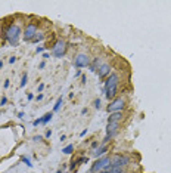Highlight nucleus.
Wrapping results in <instances>:
<instances>
[{
	"label": "nucleus",
	"instance_id": "1",
	"mask_svg": "<svg viewBox=\"0 0 171 173\" xmlns=\"http://www.w3.org/2000/svg\"><path fill=\"white\" fill-rule=\"evenodd\" d=\"M117 90H118V74H111L108 77V80L105 83V96L109 101H114L117 96Z\"/></svg>",
	"mask_w": 171,
	"mask_h": 173
},
{
	"label": "nucleus",
	"instance_id": "2",
	"mask_svg": "<svg viewBox=\"0 0 171 173\" xmlns=\"http://www.w3.org/2000/svg\"><path fill=\"white\" fill-rule=\"evenodd\" d=\"M19 36H21V28L18 24H10L5 30V39L9 41L10 46H18L19 43Z\"/></svg>",
	"mask_w": 171,
	"mask_h": 173
},
{
	"label": "nucleus",
	"instance_id": "3",
	"mask_svg": "<svg viewBox=\"0 0 171 173\" xmlns=\"http://www.w3.org/2000/svg\"><path fill=\"white\" fill-rule=\"evenodd\" d=\"M37 34V22H28L24 30V40L25 41H33V39Z\"/></svg>",
	"mask_w": 171,
	"mask_h": 173
},
{
	"label": "nucleus",
	"instance_id": "4",
	"mask_svg": "<svg viewBox=\"0 0 171 173\" xmlns=\"http://www.w3.org/2000/svg\"><path fill=\"white\" fill-rule=\"evenodd\" d=\"M124 105H126L124 98L114 99V101H111V104L108 105V113L109 114H112V113H121V110L124 108Z\"/></svg>",
	"mask_w": 171,
	"mask_h": 173
},
{
	"label": "nucleus",
	"instance_id": "5",
	"mask_svg": "<svg viewBox=\"0 0 171 173\" xmlns=\"http://www.w3.org/2000/svg\"><path fill=\"white\" fill-rule=\"evenodd\" d=\"M65 50H67V43L64 40H58L55 43V46H53V49H52V53H53V56L56 58H62L65 55Z\"/></svg>",
	"mask_w": 171,
	"mask_h": 173
},
{
	"label": "nucleus",
	"instance_id": "6",
	"mask_svg": "<svg viewBox=\"0 0 171 173\" xmlns=\"http://www.w3.org/2000/svg\"><path fill=\"white\" fill-rule=\"evenodd\" d=\"M118 127H120V123H115V121L108 123V127H106V136H105V139H103L105 144L109 142V139H112V138L115 136V133L118 132Z\"/></svg>",
	"mask_w": 171,
	"mask_h": 173
},
{
	"label": "nucleus",
	"instance_id": "7",
	"mask_svg": "<svg viewBox=\"0 0 171 173\" xmlns=\"http://www.w3.org/2000/svg\"><path fill=\"white\" fill-rule=\"evenodd\" d=\"M109 163H111V158H109V157H102V158H99V160L92 166V172L99 173L102 169H105L106 166H109Z\"/></svg>",
	"mask_w": 171,
	"mask_h": 173
},
{
	"label": "nucleus",
	"instance_id": "8",
	"mask_svg": "<svg viewBox=\"0 0 171 173\" xmlns=\"http://www.w3.org/2000/svg\"><path fill=\"white\" fill-rule=\"evenodd\" d=\"M74 65L77 68H86V67L90 65V59L86 53H78L75 59H74Z\"/></svg>",
	"mask_w": 171,
	"mask_h": 173
},
{
	"label": "nucleus",
	"instance_id": "9",
	"mask_svg": "<svg viewBox=\"0 0 171 173\" xmlns=\"http://www.w3.org/2000/svg\"><path fill=\"white\" fill-rule=\"evenodd\" d=\"M128 164V157L121 156V154H115L111 158V166H117V167H122V166Z\"/></svg>",
	"mask_w": 171,
	"mask_h": 173
},
{
	"label": "nucleus",
	"instance_id": "10",
	"mask_svg": "<svg viewBox=\"0 0 171 173\" xmlns=\"http://www.w3.org/2000/svg\"><path fill=\"white\" fill-rule=\"evenodd\" d=\"M109 71H111V67L108 65V64L99 65V68H97V75H99V79H103V77L109 75Z\"/></svg>",
	"mask_w": 171,
	"mask_h": 173
},
{
	"label": "nucleus",
	"instance_id": "11",
	"mask_svg": "<svg viewBox=\"0 0 171 173\" xmlns=\"http://www.w3.org/2000/svg\"><path fill=\"white\" fill-rule=\"evenodd\" d=\"M52 117H53V113H47V114L43 115L42 118H37V120H34L33 124H34V126H38V124H46L47 121H50Z\"/></svg>",
	"mask_w": 171,
	"mask_h": 173
},
{
	"label": "nucleus",
	"instance_id": "12",
	"mask_svg": "<svg viewBox=\"0 0 171 173\" xmlns=\"http://www.w3.org/2000/svg\"><path fill=\"white\" fill-rule=\"evenodd\" d=\"M121 113H112V114H109V121L108 123H111V121H115V123H120L121 120Z\"/></svg>",
	"mask_w": 171,
	"mask_h": 173
},
{
	"label": "nucleus",
	"instance_id": "13",
	"mask_svg": "<svg viewBox=\"0 0 171 173\" xmlns=\"http://www.w3.org/2000/svg\"><path fill=\"white\" fill-rule=\"evenodd\" d=\"M106 149H108V148H106V147L103 145V147H100V148L97 149L96 152H93V156H94V157H100V156L103 154V152H106Z\"/></svg>",
	"mask_w": 171,
	"mask_h": 173
},
{
	"label": "nucleus",
	"instance_id": "14",
	"mask_svg": "<svg viewBox=\"0 0 171 173\" xmlns=\"http://www.w3.org/2000/svg\"><path fill=\"white\" fill-rule=\"evenodd\" d=\"M109 173H122V170H121V167H117V166H109V170H108Z\"/></svg>",
	"mask_w": 171,
	"mask_h": 173
},
{
	"label": "nucleus",
	"instance_id": "15",
	"mask_svg": "<svg viewBox=\"0 0 171 173\" xmlns=\"http://www.w3.org/2000/svg\"><path fill=\"white\" fill-rule=\"evenodd\" d=\"M72 151H74V145H67L65 148L62 149V152H64V154H71Z\"/></svg>",
	"mask_w": 171,
	"mask_h": 173
},
{
	"label": "nucleus",
	"instance_id": "16",
	"mask_svg": "<svg viewBox=\"0 0 171 173\" xmlns=\"http://www.w3.org/2000/svg\"><path fill=\"white\" fill-rule=\"evenodd\" d=\"M43 39H44V34H43V33H37V34H35V37L33 39V41H34V43H38V41H42Z\"/></svg>",
	"mask_w": 171,
	"mask_h": 173
},
{
	"label": "nucleus",
	"instance_id": "17",
	"mask_svg": "<svg viewBox=\"0 0 171 173\" xmlns=\"http://www.w3.org/2000/svg\"><path fill=\"white\" fill-rule=\"evenodd\" d=\"M60 105H62V96H60V98L56 101V104H55V107H53V111H55V113H56V111H59Z\"/></svg>",
	"mask_w": 171,
	"mask_h": 173
},
{
	"label": "nucleus",
	"instance_id": "18",
	"mask_svg": "<svg viewBox=\"0 0 171 173\" xmlns=\"http://www.w3.org/2000/svg\"><path fill=\"white\" fill-rule=\"evenodd\" d=\"M96 65L99 67V58H94L93 64H92V65H90V68H92V71H94V70H96Z\"/></svg>",
	"mask_w": 171,
	"mask_h": 173
},
{
	"label": "nucleus",
	"instance_id": "19",
	"mask_svg": "<svg viewBox=\"0 0 171 173\" xmlns=\"http://www.w3.org/2000/svg\"><path fill=\"white\" fill-rule=\"evenodd\" d=\"M27 80H28V77H27V74L22 75V80H21V87H24L27 84Z\"/></svg>",
	"mask_w": 171,
	"mask_h": 173
},
{
	"label": "nucleus",
	"instance_id": "20",
	"mask_svg": "<svg viewBox=\"0 0 171 173\" xmlns=\"http://www.w3.org/2000/svg\"><path fill=\"white\" fill-rule=\"evenodd\" d=\"M22 161H24L28 167H31V166H33V164H31V160H30V158H27V157H22Z\"/></svg>",
	"mask_w": 171,
	"mask_h": 173
},
{
	"label": "nucleus",
	"instance_id": "21",
	"mask_svg": "<svg viewBox=\"0 0 171 173\" xmlns=\"http://www.w3.org/2000/svg\"><path fill=\"white\" fill-rule=\"evenodd\" d=\"M6 102H8V98H6V96H3V98H2V101H0V105L3 107V105H6Z\"/></svg>",
	"mask_w": 171,
	"mask_h": 173
},
{
	"label": "nucleus",
	"instance_id": "22",
	"mask_svg": "<svg viewBox=\"0 0 171 173\" xmlns=\"http://www.w3.org/2000/svg\"><path fill=\"white\" fill-rule=\"evenodd\" d=\"M94 108H97V110L100 108V99H96L94 101Z\"/></svg>",
	"mask_w": 171,
	"mask_h": 173
},
{
	"label": "nucleus",
	"instance_id": "23",
	"mask_svg": "<svg viewBox=\"0 0 171 173\" xmlns=\"http://www.w3.org/2000/svg\"><path fill=\"white\" fill-rule=\"evenodd\" d=\"M44 49H46V46H38V48L35 49V52H37V53H42Z\"/></svg>",
	"mask_w": 171,
	"mask_h": 173
},
{
	"label": "nucleus",
	"instance_id": "24",
	"mask_svg": "<svg viewBox=\"0 0 171 173\" xmlns=\"http://www.w3.org/2000/svg\"><path fill=\"white\" fill-rule=\"evenodd\" d=\"M27 99H28V101H33V99H34V95H33V93H28V95H27Z\"/></svg>",
	"mask_w": 171,
	"mask_h": 173
},
{
	"label": "nucleus",
	"instance_id": "25",
	"mask_svg": "<svg viewBox=\"0 0 171 173\" xmlns=\"http://www.w3.org/2000/svg\"><path fill=\"white\" fill-rule=\"evenodd\" d=\"M3 87H5V89H8V87H9V80H5V83H3Z\"/></svg>",
	"mask_w": 171,
	"mask_h": 173
},
{
	"label": "nucleus",
	"instance_id": "26",
	"mask_svg": "<svg viewBox=\"0 0 171 173\" xmlns=\"http://www.w3.org/2000/svg\"><path fill=\"white\" fill-rule=\"evenodd\" d=\"M43 89H44V84H43V83H40V84H38V92H42Z\"/></svg>",
	"mask_w": 171,
	"mask_h": 173
},
{
	"label": "nucleus",
	"instance_id": "27",
	"mask_svg": "<svg viewBox=\"0 0 171 173\" xmlns=\"http://www.w3.org/2000/svg\"><path fill=\"white\" fill-rule=\"evenodd\" d=\"M15 61H16V58H15V56H10V59H9V62H10V64H13Z\"/></svg>",
	"mask_w": 171,
	"mask_h": 173
},
{
	"label": "nucleus",
	"instance_id": "28",
	"mask_svg": "<svg viewBox=\"0 0 171 173\" xmlns=\"http://www.w3.org/2000/svg\"><path fill=\"white\" fill-rule=\"evenodd\" d=\"M44 65H46V62H44V61H43V62H40V65H38V68H40V70H42V68H44Z\"/></svg>",
	"mask_w": 171,
	"mask_h": 173
},
{
	"label": "nucleus",
	"instance_id": "29",
	"mask_svg": "<svg viewBox=\"0 0 171 173\" xmlns=\"http://www.w3.org/2000/svg\"><path fill=\"white\" fill-rule=\"evenodd\" d=\"M52 136V130H47V132H46V138H50Z\"/></svg>",
	"mask_w": 171,
	"mask_h": 173
},
{
	"label": "nucleus",
	"instance_id": "30",
	"mask_svg": "<svg viewBox=\"0 0 171 173\" xmlns=\"http://www.w3.org/2000/svg\"><path fill=\"white\" fill-rule=\"evenodd\" d=\"M34 140H37V142H38V140H42V136H34Z\"/></svg>",
	"mask_w": 171,
	"mask_h": 173
},
{
	"label": "nucleus",
	"instance_id": "31",
	"mask_svg": "<svg viewBox=\"0 0 171 173\" xmlns=\"http://www.w3.org/2000/svg\"><path fill=\"white\" fill-rule=\"evenodd\" d=\"M2 67H3V61H0V68H2Z\"/></svg>",
	"mask_w": 171,
	"mask_h": 173
},
{
	"label": "nucleus",
	"instance_id": "32",
	"mask_svg": "<svg viewBox=\"0 0 171 173\" xmlns=\"http://www.w3.org/2000/svg\"><path fill=\"white\" fill-rule=\"evenodd\" d=\"M99 173H109V172H108V170H105V172H99Z\"/></svg>",
	"mask_w": 171,
	"mask_h": 173
},
{
	"label": "nucleus",
	"instance_id": "33",
	"mask_svg": "<svg viewBox=\"0 0 171 173\" xmlns=\"http://www.w3.org/2000/svg\"><path fill=\"white\" fill-rule=\"evenodd\" d=\"M56 173H62V172H56Z\"/></svg>",
	"mask_w": 171,
	"mask_h": 173
}]
</instances>
